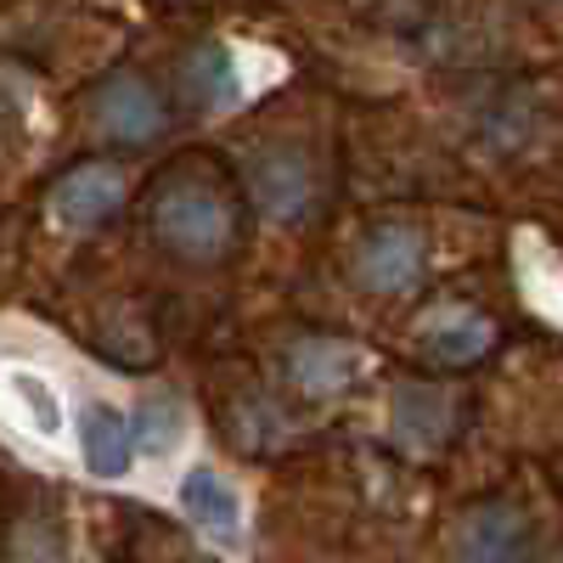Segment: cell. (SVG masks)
<instances>
[{
  "mask_svg": "<svg viewBox=\"0 0 563 563\" xmlns=\"http://www.w3.org/2000/svg\"><path fill=\"white\" fill-rule=\"evenodd\" d=\"M462 429V400L440 384H400L389 400V440L406 456H440Z\"/></svg>",
  "mask_w": 563,
  "mask_h": 563,
  "instance_id": "277c9868",
  "label": "cell"
},
{
  "mask_svg": "<svg viewBox=\"0 0 563 563\" xmlns=\"http://www.w3.org/2000/svg\"><path fill=\"white\" fill-rule=\"evenodd\" d=\"M530 512L507 496H485L451 525V552L462 563H525L530 558Z\"/></svg>",
  "mask_w": 563,
  "mask_h": 563,
  "instance_id": "3957f363",
  "label": "cell"
},
{
  "mask_svg": "<svg viewBox=\"0 0 563 563\" xmlns=\"http://www.w3.org/2000/svg\"><path fill=\"white\" fill-rule=\"evenodd\" d=\"M186 434V411L175 395H153V400H141L135 411V445L147 451V456H169Z\"/></svg>",
  "mask_w": 563,
  "mask_h": 563,
  "instance_id": "5bb4252c",
  "label": "cell"
},
{
  "mask_svg": "<svg viewBox=\"0 0 563 563\" xmlns=\"http://www.w3.org/2000/svg\"><path fill=\"white\" fill-rule=\"evenodd\" d=\"M249 198L265 220H305L316 203V164L294 141H276V147L249 158Z\"/></svg>",
  "mask_w": 563,
  "mask_h": 563,
  "instance_id": "5b68a950",
  "label": "cell"
},
{
  "mask_svg": "<svg viewBox=\"0 0 563 563\" xmlns=\"http://www.w3.org/2000/svg\"><path fill=\"white\" fill-rule=\"evenodd\" d=\"M79 445H85V467L97 479H124L135 462V422H124L113 406H85Z\"/></svg>",
  "mask_w": 563,
  "mask_h": 563,
  "instance_id": "30bf717a",
  "label": "cell"
},
{
  "mask_svg": "<svg viewBox=\"0 0 563 563\" xmlns=\"http://www.w3.org/2000/svg\"><path fill=\"white\" fill-rule=\"evenodd\" d=\"M422 260H429V243L411 225H378L366 231L350 254V282L361 294H406L422 276Z\"/></svg>",
  "mask_w": 563,
  "mask_h": 563,
  "instance_id": "8992f818",
  "label": "cell"
},
{
  "mask_svg": "<svg viewBox=\"0 0 563 563\" xmlns=\"http://www.w3.org/2000/svg\"><path fill=\"white\" fill-rule=\"evenodd\" d=\"M361 366H366V355L344 339H294L288 355H282V378L305 400H333L361 378Z\"/></svg>",
  "mask_w": 563,
  "mask_h": 563,
  "instance_id": "9c48e42d",
  "label": "cell"
},
{
  "mask_svg": "<svg viewBox=\"0 0 563 563\" xmlns=\"http://www.w3.org/2000/svg\"><path fill=\"white\" fill-rule=\"evenodd\" d=\"M85 119L113 147H147V141H158L169 130V102L158 97L153 79L119 68L85 97Z\"/></svg>",
  "mask_w": 563,
  "mask_h": 563,
  "instance_id": "7a4b0ae2",
  "label": "cell"
},
{
  "mask_svg": "<svg viewBox=\"0 0 563 563\" xmlns=\"http://www.w3.org/2000/svg\"><path fill=\"white\" fill-rule=\"evenodd\" d=\"M119 209H124V175L113 164H102V158H85V164L63 169L57 186H52V214L68 231H97Z\"/></svg>",
  "mask_w": 563,
  "mask_h": 563,
  "instance_id": "ba28073f",
  "label": "cell"
},
{
  "mask_svg": "<svg viewBox=\"0 0 563 563\" xmlns=\"http://www.w3.org/2000/svg\"><path fill=\"white\" fill-rule=\"evenodd\" d=\"M147 231L180 265H225L243 243V209L209 158H175L147 192Z\"/></svg>",
  "mask_w": 563,
  "mask_h": 563,
  "instance_id": "6da1fadb",
  "label": "cell"
},
{
  "mask_svg": "<svg viewBox=\"0 0 563 563\" xmlns=\"http://www.w3.org/2000/svg\"><path fill=\"white\" fill-rule=\"evenodd\" d=\"M7 563H68V536L52 507H29L7 530Z\"/></svg>",
  "mask_w": 563,
  "mask_h": 563,
  "instance_id": "4fadbf2b",
  "label": "cell"
},
{
  "mask_svg": "<svg viewBox=\"0 0 563 563\" xmlns=\"http://www.w3.org/2000/svg\"><path fill=\"white\" fill-rule=\"evenodd\" d=\"M490 344H496V321L474 305H440L417 327V355L440 372H462V366L485 361Z\"/></svg>",
  "mask_w": 563,
  "mask_h": 563,
  "instance_id": "52a82bcc",
  "label": "cell"
},
{
  "mask_svg": "<svg viewBox=\"0 0 563 563\" xmlns=\"http://www.w3.org/2000/svg\"><path fill=\"white\" fill-rule=\"evenodd\" d=\"M180 97L192 102L198 113L225 108L231 97H238V63H231L225 45L203 40V45H192V52L180 57Z\"/></svg>",
  "mask_w": 563,
  "mask_h": 563,
  "instance_id": "8fae6325",
  "label": "cell"
},
{
  "mask_svg": "<svg viewBox=\"0 0 563 563\" xmlns=\"http://www.w3.org/2000/svg\"><path fill=\"white\" fill-rule=\"evenodd\" d=\"M7 384H12V395H23V400H29V422H34L40 434H57V429H63V406H57L52 384H40L34 372H12Z\"/></svg>",
  "mask_w": 563,
  "mask_h": 563,
  "instance_id": "9a60e30c",
  "label": "cell"
},
{
  "mask_svg": "<svg viewBox=\"0 0 563 563\" xmlns=\"http://www.w3.org/2000/svg\"><path fill=\"white\" fill-rule=\"evenodd\" d=\"M180 501H186V512H192L198 530H209V536H220V541L238 536V519H243L238 490H231L214 467H192V474H186V485H180Z\"/></svg>",
  "mask_w": 563,
  "mask_h": 563,
  "instance_id": "7c38bea8",
  "label": "cell"
}]
</instances>
